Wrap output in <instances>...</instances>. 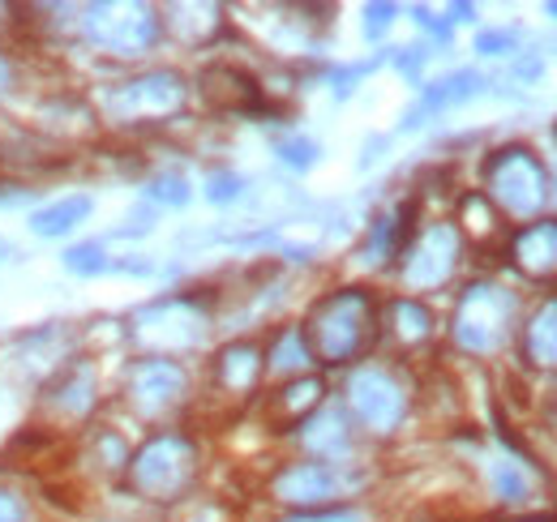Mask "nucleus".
<instances>
[{"instance_id": "18", "label": "nucleus", "mask_w": 557, "mask_h": 522, "mask_svg": "<svg viewBox=\"0 0 557 522\" xmlns=\"http://www.w3.org/2000/svg\"><path fill=\"white\" fill-rule=\"evenodd\" d=\"M382 334L399 347V351H420L433 343L437 318L429 313V304H420L417 296H399L382 309Z\"/></svg>"}, {"instance_id": "29", "label": "nucleus", "mask_w": 557, "mask_h": 522, "mask_svg": "<svg viewBox=\"0 0 557 522\" xmlns=\"http://www.w3.org/2000/svg\"><path fill=\"white\" fill-rule=\"evenodd\" d=\"M545 424H549V433L557 437V386L545 394Z\"/></svg>"}, {"instance_id": "21", "label": "nucleus", "mask_w": 557, "mask_h": 522, "mask_svg": "<svg viewBox=\"0 0 557 522\" xmlns=\"http://www.w3.org/2000/svg\"><path fill=\"white\" fill-rule=\"evenodd\" d=\"M86 219H90V197H61V201L30 214V232L35 236H70Z\"/></svg>"}, {"instance_id": "26", "label": "nucleus", "mask_w": 557, "mask_h": 522, "mask_svg": "<svg viewBox=\"0 0 557 522\" xmlns=\"http://www.w3.org/2000/svg\"><path fill=\"white\" fill-rule=\"evenodd\" d=\"M154 194L163 197V201H172V206H185V201H189V189H185L181 176H163V181H154Z\"/></svg>"}, {"instance_id": "9", "label": "nucleus", "mask_w": 557, "mask_h": 522, "mask_svg": "<svg viewBox=\"0 0 557 522\" xmlns=\"http://www.w3.org/2000/svg\"><path fill=\"white\" fill-rule=\"evenodd\" d=\"M399 258H404L399 261L404 283L417 287V291H433V287H442V283L455 278V270L463 261V240H459L455 223L437 219V223H424L420 232L408 236V245H404Z\"/></svg>"}, {"instance_id": "32", "label": "nucleus", "mask_w": 557, "mask_h": 522, "mask_svg": "<svg viewBox=\"0 0 557 522\" xmlns=\"http://www.w3.org/2000/svg\"><path fill=\"white\" fill-rule=\"evenodd\" d=\"M13 258V249H9V240H0V265Z\"/></svg>"}, {"instance_id": "10", "label": "nucleus", "mask_w": 557, "mask_h": 522, "mask_svg": "<svg viewBox=\"0 0 557 522\" xmlns=\"http://www.w3.org/2000/svg\"><path fill=\"white\" fill-rule=\"evenodd\" d=\"M134 334H138L141 347H150L154 356L172 360L181 351H194L207 338V313L189 296L154 300L150 309H141L138 318H134Z\"/></svg>"}, {"instance_id": "22", "label": "nucleus", "mask_w": 557, "mask_h": 522, "mask_svg": "<svg viewBox=\"0 0 557 522\" xmlns=\"http://www.w3.org/2000/svg\"><path fill=\"white\" fill-rule=\"evenodd\" d=\"M313 360H309V347H305V338H300V330H283L275 338V347L267 351V369L278 373V377H305V369H309Z\"/></svg>"}, {"instance_id": "31", "label": "nucleus", "mask_w": 557, "mask_h": 522, "mask_svg": "<svg viewBox=\"0 0 557 522\" xmlns=\"http://www.w3.org/2000/svg\"><path fill=\"white\" fill-rule=\"evenodd\" d=\"M510 522H557V519H549V514H523V519H510Z\"/></svg>"}, {"instance_id": "14", "label": "nucleus", "mask_w": 557, "mask_h": 522, "mask_svg": "<svg viewBox=\"0 0 557 522\" xmlns=\"http://www.w3.org/2000/svg\"><path fill=\"white\" fill-rule=\"evenodd\" d=\"M210 377H214V390H223L227 398H253L267 377V351L249 338H236L214 351Z\"/></svg>"}, {"instance_id": "20", "label": "nucleus", "mask_w": 557, "mask_h": 522, "mask_svg": "<svg viewBox=\"0 0 557 522\" xmlns=\"http://www.w3.org/2000/svg\"><path fill=\"white\" fill-rule=\"evenodd\" d=\"M48 407L61 411V415H86L95 407V377H90V369L77 364L70 373H61L48 386Z\"/></svg>"}, {"instance_id": "23", "label": "nucleus", "mask_w": 557, "mask_h": 522, "mask_svg": "<svg viewBox=\"0 0 557 522\" xmlns=\"http://www.w3.org/2000/svg\"><path fill=\"white\" fill-rule=\"evenodd\" d=\"M493 484H497V497H502V501H523L528 488H532V475L523 471L519 458H497V467H493Z\"/></svg>"}, {"instance_id": "19", "label": "nucleus", "mask_w": 557, "mask_h": 522, "mask_svg": "<svg viewBox=\"0 0 557 522\" xmlns=\"http://www.w3.org/2000/svg\"><path fill=\"white\" fill-rule=\"evenodd\" d=\"M300 442L305 450L322 462H344L351 450V415L339 411V407H318L305 424H300Z\"/></svg>"}, {"instance_id": "7", "label": "nucleus", "mask_w": 557, "mask_h": 522, "mask_svg": "<svg viewBox=\"0 0 557 522\" xmlns=\"http://www.w3.org/2000/svg\"><path fill=\"white\" fill-rule=\"evenodd\" d=\"M82 30L112 57H141L159 44L163 17L150 4H90L82 9Z\"/></svg>"}, {"instance_id": "11", "label": "nucleus", "mask_w": 557, "mask_h": 522, "mask_svg": "<svg viewBox=\"0 0 557 522\" xmlns=\"http://www.w3.org/2000/svg\"><path fill=\"white\" fill-rule=\"evenodd\" d=\"M129 402L146 420H163L172 415L185 394H189V373L181 360H163V356H146L129 369Z\"/></svg>"}, {"instance_id": "13", "label": "nucleus", "mask_w": 557, "mask_h": 522, "mask_svg": "<svg viewBox=\"0 0 557 522\" xmlns=\"http://www.w3.org/2000/svg\"><path fill=\"white\" fill-rule=\"evenodd\" d=\"M198 95L207 99L214 112H227V116H253L267 108V95L258 86V77L240 65H207L198 73Z\"/></svg>"}, {"instance_id": "5", "label": "nucleus", "mask_w": 557, "mask_h": 522, "mask_svg": "<svg viewBox=\"0 0 557 522\" xmlns=\"http://www.w3.org/2000/svg\"><path fill=\"white\" fill-rule=\"evenodd\" d=\"M408 411H412V390L395 369L360 364L348 377V415L360 428L386 437L408 420Z\"/></svg>"}, {"instance_id": "16", "label": "nucleus", "mask_w": 557, "mask_h": 522, "mask_svg": "<svg viewBox=\"0 0 557 522\" xmlns=\"http://www.w3.org/2000/svg\"><path fill=\"white\" fill-rule=\"evenodd\" d=\"M519 360L532 373H557V296H545L515 334Z\"/></svg>"}, {"instance_id": "2", "label": "nucleus", "mask_w": 557, "mask_h": 522, "mask_svg": "<svg viewBox=\"0 0 557 522\" xmlns=\"http://www.w3.org/2000/svg\"><path fill=\"white\" fill-rule=\"evenodd\" d=\"M481 194L493 201V210L502 219H515V223H532L549 210L554 201V172L549 163L523 146V141H506L497 146L481 167Z\"/></svg>"}, {"instance_id": "12", "label": "nucleus", "mask_w": 557, "mask_h": 522, "mask_svg": "<svg viewBox=\"0 0 557 522\" xmlns=\"http://www.w3.org/2000/svg\"><path fill=\"white\" fill-rule=\"evenodd\" d=\"M502 258L519 278H528L536 287H557V214H541L532 223H519L506 236Z\"/></svg>"}, {"instance_id": "25", "label": "nucleus", "mask_w": 557, "mask_h": 522, "mask_svg": "<svg viewBox=\"0 0 557 522\" xmlns=\"http://www.w3.org/2000/svg\"><path fill=\"white\" fill-rule=\"evenodd\" d=\"M278 522H369L360 510H348V506H335V510H300V514H287Z\"/></svg>"}, {"instance_id": "4", "label": "nucleus", "mask_w": 557, "mask_h": 522, "mask_svg": "<svg viewBox=\"0 0 557 522\" xmlns=\"http://www.w3.org/2000/svg\"><path fill=\"white\" fill-rule=\"evenodd\" d=\"M198 471H202V455H198L194 437H185V433H154V437L141 442L138 455H129L125 484H129V493H138L141 501L176 506L194 488Z\"/></svg>"}, {"instance_id": "1", "label": "nucleus", "mask_w": 557, "mask_h": 522, "mask_svg": "<svg viewBox=\"0 0 557 522\" xmlns=\"http://www.w3.org/2000/svg\"><path fill=\"white\" fill-rule=\"evenodd\" d=\"M300 338L309 347V360L322 369H348L364 360L382 338V309L369 287H335L313 300V309L300 322Z\"/></svg>"}, {"instance_id": "15", "label": "nucleus", "mask_w": 557, "mask_h": 522, "mask_svg": "<svg viewBox=\"0 0 557 522\" xmlns=\"http://www.w3.org/2000/svg\"><path fill=\"white\" fill-rule=\"evenodd\" d=\"M322 402H326V382H322V377H313V373L292 377V382H283V386L267 398V424H271L275 433H292V428H300Z\"/></svg>"}, {"instance_id": "27", "label": "nucleus", "mask_w": 557, "mask_h": 522, "mask_svg": "<svg viewBox=\"0 0 557 522\" xmlns=\"http://www.w3.org/2000/svg\"><path fill=\"white\" fill-rule=\"evenodd\" d=\"M0 522H26V506H22V497H17V493H9V488H0Z\"/></svg>"}, {"instance_id": "24", "label": "nucleus", "mask_w": 557, "mask_h": 522, "mask_svg": "<svg viewBox=\"0 0 557 522\" xmlns=\"http://www.w3.org/2000/svg\"><path fill=\"white\" fill-rule=\"evenodd\" d=\"M65 265H70L73 274H103V270H108V258H103L99 245H77V249L65 253Z\"/></svg>"}, {"instance_id": "8", "label": "nucleus", "mask_w": 557, "mask_h": 522, "mask_svg": "<svg viewBox=\"0 0 557 522\" xmlns=\"http://www.w3.org/2000/svg\"><path fill=\"white\" fill-rule=\"evenodd\" d=\"M189 103V82L176 69H150L129 82H121L108 95V112L125 125L134 121H168Z\"/></svg>"}, {"instance_id": "3", "label": "nucleus", "mask_w": 557, "mask_h": 522, "mask_svg": "<svg viewBox=\"0 0 557 522\" xmlns=\"http://www.w3.org/2000/svg\"><path fill=\"white\" fill-rule=\"evenodd\" d=\"M519 334V296L493 278H476L459 291L450 313V338L468 356H502Z\"/></svg>"}, {"instance_id": "28", "label": "nucleus", "mask_w": 557, "mask_h": 522, "mask_svg": "<svg viewBox=\"0 0 557 522\" xmlns=\"http://www.w3.org/2000/svg\"><path fill=\"white\" fill-rule=\"evenodd\" d=\"M236 189H240L236 176H214L210 181V201H227V197H236Z\"/></svg>"}, {"instance_id": "30", "label": "nucleus", "mask_w": 557, "mask_h": 522, "mask_svg": "<svg viewBox=\"0 0 557 522\" xmlns=\"http://www.w3.org/2000/svg\"><path fill=\"white\" fill-rule=\"evenodd\" d=\"M9 82H13V69H9V61H4V57H0V95H4V90H9Z\"/></svg>"}, {"instance_id": "17", "label": "nucleus", "mask_w": 557, "mask_h": 522, "mask_svg": "<svg viewBox=\"0 0 557 522\" xmlns=\"http://www.w3.org/2000/svg\"><path fill=\"white\" fill-rule=\"evenodd\" d=\"M455 232H459V240H463V249L472 245V249H506V236H510V227H506V219L493 210V201H488L481 189H472V194L459 197V219H455Z\"/></svg>"}, {"instance_id": "6", "label": "nucleus", "mask_w": 557, "mask_h": 522, "mask_svg": "<svg viewBox=\"0 0 557 522\" xmlns=\"http://www.w3.org/2000/svg\"><path fill=\"white\" fill-rule=\"evenodd\" d=\"M360 484H364V475L356 467H348V462H322V458H313V462L283 467L275 475V484H271V493H275L283 506H292L300 514V510H335Z\"/></svg>"}]
</instances>
